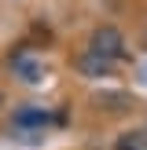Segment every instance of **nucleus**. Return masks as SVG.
<instances>
[{
	"label": "nucleus",
	"mask_w": 147,
	"mask_h": 150,
	"mask_svg": "<svg viewBox=\"0 0 147 150\" xmlns=\"http://www.w3.org/2000/svg\"><path fill=\"white\" fill-rule=\"evenodd\" d=\"M51 121H63V114H51V110L41 106V103H26V106L15 110L11 128H19V132H37V128H48Z\"/></svg>",
	"instance_id": "2"
},
{
	"label": "nucleus",
	"mask_w": 147,
	"mask_h": 150,
	"mask_svg": "<svg viewBox=\"0 0 147 150\" xmlns=\"http://www.w3.org/2000/svg\"><path fill=\"white\" fill-rule=\"evenodd\" d=\"M74 66H77V73H81V77H92V81L110 77V73H114V59L99 55V51H92V48H85V51H81V55L74 59Z\"/></svg>",
	"instance_id": "4"
},
{
	"label": "nucleus",
	"mask_w": 147,
	"mask_h": 150,
	"mask_svg": "<svg viewBox=\"0 0 147 150\" xmlns=\"http://www.w3.org/2000/svg\"><path fill=\"white\" fill-rule=\"evenodd\" d=\"M114 150H147V132H125Z\"/></svg>",
	"instance_id": "6"
},
{
	"label": "nucleus",
	"mask_w": 147,
	"mask_h": 150,
	"mask_svg": "<svg viewBox=\"0 0 147 150\" xmlns=\"http://www.w3.org/2000/svg\"><path fill=\"white\" fill-rule=\"evenodd\" d=\"M88 48L118 62V59L125 55V37H121V29H118V26H96L92 37H88Z\"/></svg>",
	"instance_id": "3"
},
{
	"label": "nucleus",
	"mask_w": 147,
	"mask_h": 150,
	"mask_svg": "<svg viewBox=\"0 0 147 150\" xmlns=\"http://www.w3.org/2000/svg\"><path fill=\"white\" fill-rule=\"evenodd\" d=\"M96 106H107V110H125V106H129V95H125V92H99V95H96Z\"/></svg>",
	"instance_id": "5"
},
{
	"label": "nucleus",
	"mask_w": 147,
	"mask_h": 150,
	"mask_svg": "<svg viewBox=\"0 0 147 150\" xmlns=\"http://www.w3.org/2000/svg\"><path fill=\"white\" fill-rule=\"evenodd\" d=\"M7 62H11L15 77L26 81V84H41V81H44V62L29 51V44H19V48L7 55Z\"/></svg>",
	"instance_id": "1"
},
{
	"label": "nucleus",
	"mask_w": 147,
	"mask_h": 150,
	"mask_svg": "<svg viewBox=\"0 0 147 150\" xmlns=\"http://www.w3.org/2000/svg\"><path fill=\"white\" fill-rule=\"evenodd\" d=\"M0 99H4V95H0Z\"/></svg>",
	"instance_id": "7"
}]
</instances>
